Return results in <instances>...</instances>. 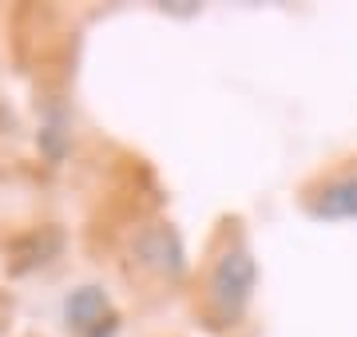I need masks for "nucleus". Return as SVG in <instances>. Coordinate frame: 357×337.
Returning a JSON list of instances; mask_svg holds the SVG:
<instances>
[{
	"label": "nucleus",
	"mask_w": 357,
	"mask_h": 337,
	"mask_svg": "<svg viewBox=\"0 0 357 337\" xmlns=\"http://www.w3.org/2000/svg\"><path fill=\"white\" fill-rule=\"evenodd\" d=\"M131 250H135L139 266H147L159 278H183V270H187V250H183V238H178V230L171 222H147V226H139Z\"/></svg>",
	"instance_id": "f03ea898"
},
{
	"label": "nucleus",
	"mask_w": 357,
	"mask_h": 337,
	"mask_svg": "<svg viewBox=\"0 0 357 337\" xmlns=\"http://www.w3.org/2000/svg\"><path fill=\"white\" fill-rule=\"evenodd\" d=\"M258 285V262L246 242H227L211 262L206 274V310L215 313V322L234 325L246 313Z\"/></svg>",
	"instance_id": "f257e3e1"
},
{
	"label": "nucleus",
	"mask_w": 357,
	"mask_h": 337,
	"mask_svg": "<svg viewBox=\"0 0 357 337\" xmlns=\"http://www.w3.org/2000/svg\"><path fill=\"white\" fill-rule=\"evenodd\" d=\"M310 214L326 222H349L357 219V171L333 175L310 195Z\"/></svg>",
	"instance_id": "20e7f679"
},
{
	"label": "nucleus",
	"mask_w": 357,
	"mask_h": 337,
	"mask_svg": "<svg viewBox=\"0 0 357 337\" xmlns=\"http://www.w3.org/2000/svg\"><path fill=\"white\" fill-rule=\"evenodd\" d=\"M64 318L84 337H103V322L107 325L115 322L112 301H107V294H103L100 285H79V290H72L64 301Z\"/></svg>",
	"instance_id": "7ed1b4c3"
}]
</instances>
